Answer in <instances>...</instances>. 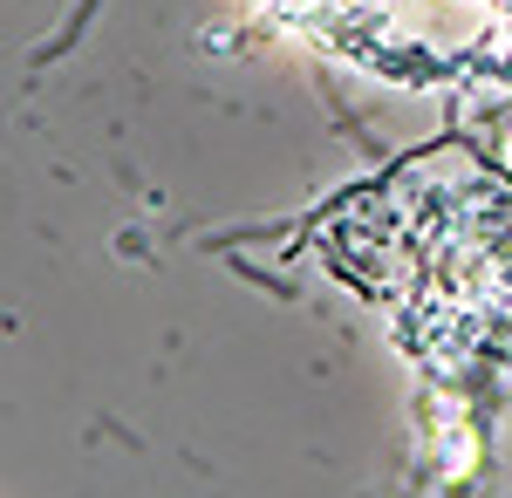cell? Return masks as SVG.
<instances>
[{"label":"cell","mask_w":512,"mask_h":498,"mask_svg":"<svg viewBox=\"0 0 512 498\" xmlns=\"http://www.w3.org/2000/svg\"><path fill=\"white\" fill-rule=\"evenodd\" d=\"M274 14H294V7H362V0H267ZM451 7L465 28H472V55L478 62H499L512 76V0H437Z\"/></svg>","instance_id":"obj_1"}]
</instances>
